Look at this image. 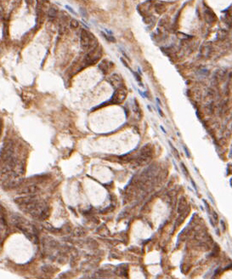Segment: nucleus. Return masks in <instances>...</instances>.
Masks as SVG:
<instances>
[{"mask_svg":"<svg viewBox=\"0 0 232 279\" xmlns=\"http://www.w3.org/2000/svg\"><path fill=\"white\" fill-rule=\"evenodd\" d=\"M38 191V187L35 185H32V186H28L24 187L22 190H20V193H23V194H29V195H32L34 194Z\"/></svg>","mask_w":232,"mask_h":279,"instance_id":"obj_7","label":"nucleus"},{"mask_svg":"<svg viewBox=\"0 0 232 279\" xmlns=\"http://www.w3.org/2000/svg\"><path fill=\"white\" fill-rule=\"evenodd\" d=\"M213 216H214V219L215 220H218V215L216 214V213L213 212Z\"/></svg>","mask_w":232,"mask_h":279,"instance_id":"obj_11","label":"nucleus"},{"mask_svg":"<svg viewBox=\"0 0 232 279\" xmlns=\"http://www.w3.org/2000/svg\"><path fill=\"white\" fill-rule=\"evenodd\" d=\"M66 9H69V10H70V11H71V12H72V14H76V13H75V12H74V10H73L72 9V8H71V7H70V6H67V5H66Z\"/></svg>","mask_w":232,"mask_h":279,"instance_id":"obj_10","label":"nucleus"},{"mask_svg":"<svg viewBox=\"0 0 232 279\" xmlns=\"http://www.w3.org/2000/svg\"><path fill=\"white\" fill-rule=\"evenodd\" d=\"M11 219H12L14 226L16 228H18L20 232L24 233V235L28 239L33 243H38V236L35 232L36 229L32 224H30V222L28 220H27L24 217H21L20 215H18V214L13 215Z\"/></svg>","mask_w":232,"mask_h":279,"instance_id":"obj_1","label":"nucleus"},{"mask_svg":"<svg viewBox=\"0 0 232 279\" xmlns=\"http://www.w3.org/2000/svg\"><path fill=\"white\" fill-rule=\"evenodd\" d=\"M6 210L4 209V208L0 205V219L1 222H3L4 225H6Z\"/></svg>","mask_w":232,"mask_h":279,"instance_id":"obj_8","label":"nucleus"},{"mask_svg":"<svg viewBox=\"0 0 232 279\" xmlns=\"http://www.w3.org/2000/svg\"><path fill=\"white\" fill-rule=\"evenodd\" d=\"M80 44L83 49H88L90 47V44H91L90 37L85 30H82L81 36H80Z\"/></svg>","mask_w":232,"mask_h":279,"instance_id":"obj_4","label":"nucleus"},{"mask_svg":"<svg viewBox=\"0 0 232 279\" xmlns=\"http://www.w3.org/2000/svg\"><path fill=\"white\" fill-rule=\"evenodd\" d=\"M161 129H162V130H163V131H164V133H166V130L164 129H163V127L161 126Z\"/></svg>","mask_w":232,"mask_h":279,"instance_id":"obj_13","label":"nucleus"},{"mask_svg":"<svg viewBox=\"0 0 232 279\" xmlns=\"http://www.w3.org/2000/svg\"><path fill=\"white\" fill-rule=\"evenodd\" d=\"M185 151H186L187 157H188V158H190V154H189V153H188V150H187V148H186V147H185Z\"/></svg>","mask_w":232,"mask_h":279,"instance_id":"obj_12","label":"nucleus"},{"mask_svg":"<svg viewBox=\"0 0 232 279\" xmlns=\"http://www.w3.org/2000/svg\"><path fill=\"white\" fill-rule=\"evenodd\" d=\"M78 26H79V23L77 20H72L71 21V27L72 28H77V27H78Z\"/></svg>","mask_w":232,"mask_h":279,"instance_id":"obj_9","label":"nucleus"},{"mask_svg":"<svg viewBox=\"0 0 232 279\" xmlns=\"http://www.w3.org/2000/svg\"><path fill=\"white\" fill-rule=\"evenodd\" d=\"M127 96V90L125 88H118L115 90L112 97L111 99V102L113 104H120L125 100Z\"/></svg>","mask_w":232,"mask_h":279,"instance_id":"obj_2","label":"nucleus"},{"mask_svg":"<svg viewBox=\"0 0 232 279\" xmlns=\"http://www.w3.org/2000/svg\"><path fill=\"white\" fill-rule=\"evenodd\" d=\"M113 67V64L107 60H101V62L99 64V68L103 72V73H107L111 68Z\"/></svg>","mask_w":232,"mask_h":279,"instance_id":"obj_6","label":"nucleus"},{"mask_svg":"<svg viewBox=\"0 0 232 279\" xmlns=\"http://www.w3.org/2000/svg\"><path fill=\"white\" fill-rule=\"evenodd\" d=\"M35 199H37V198L35 196H32V195H28V196H23V197H18L16 198H14V201L15 203H17L18 205H25L29 203H32L33 201Z\"/></svg>","mask_w":232,"mask_h":279,"instance_id":"obj_5","label":"nucleus"},{"mask_svg":"<svg viewBox=\"0 0 232 279\" xmlns=\"http://www.w3.org/2000/svg\"><path fill=\"white\" fill-rule=\"evenodd\" d=\"M100 56H101V50L94 49L90 52L87 54V55L85 56V61L88 65H93L98 61Z\"/></svg>","mask_w":232,"mask_h":279,"instance_id":"obj_3","label":"nucleus"}]
</instances>
